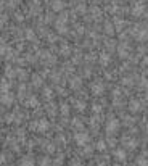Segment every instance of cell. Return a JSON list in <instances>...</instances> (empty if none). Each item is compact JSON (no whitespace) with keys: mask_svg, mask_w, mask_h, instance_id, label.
Wrapping results in <instances>:
<instances>
[{"mask_svg":"<svg viewBox=\"0 0 148 166\" xmlns=\"http://www.w3.org/2000/svg\"><path fill=\"white\" fill-rule=\"evenodd\" d=\"M105 131H106L108 135H113V134H116L119 131V121L116 118H111L108 122H106V126H105Z\"/></svg>","mask_w":148,"mask_h":166,"instance_id":"obj_1","label":"cell"},{"mask_svg":"<svg viewBox=\"0 0 148 166\" xmlns=\"http://www.w3.org/2000/svg\"><path fill=\"white\" fill-rule=\"evenodd\" d=\"M114 156H116L118 161H124L126 160V150H122V148L114 150Z\"/></svg>","mask_w":148,"mask_h":166,"instance_id":"obj_8","label":"cell"},{"mask_svg":"<svg viewBox=\"0 0 148 166\" xmlns=\"http://www.w3.org/2000/svg\"><path fill=\"white\" fill-rule=\"evenodd\" d=\"M5 50H6V47H0V56L5 55Z\"/></svg>","mask_w":148,"mask_h":166,"instance_id":"obj_24","label":"cell"},{"mask_svg":"<svg viewBox=\"0 0 148 166\" xmlns=\"http://www.w3.org/2000/svg\"><path fill=\"white\" fill-rule=\"evenodd\" d=\"M69 166H84L79 160H74V161H71V163H69Z\"/></svg>","mask_w":148,"mask_h":166,"instance_id":"obj_19","label":"cell"},{"mask_svg":"<svg viewBox=\"0 0 148 166\" xmlns=\"http://www.w3.org/2000/svg\"><path fill=\"white\" fill-rule=\"evenodd\" d=\"M105 147H106V145H105V142H103V140H98V142H97V145H95V148H97V150H105Z\"/></svg>","mask_w":148,"mask_h":166,"instance_id":"obj_14","label":"cell"},{"mask_svg":"<svg viewBox=\"0 0 148 166\" xmlns=\"http://www.w3.org/2000/svg\"><path fill=\"white\" fill-rule=\"evenodd\" d=\"M71 87H81V81H79V79H77V77H74L73 79V81H71Z\"/></svg>","mask_w":148,"mask_h":166,"instance_id":"obj_13","label":"cell"},{"mask_svg":"<svg viewBox=\"0 0 148 166\" xmlns=\"http://www.w3.org/2000/svg\"><path fill=\"white\" fill-rule=\"evenodd\" d=\"M0 103L2 105H11L13 103V95L10 92H3L2 95H0Z\"/></svg>","mask_w":148,"mask_h":166,"instance_id":"obj_4","label":"cell"},{"mask_svg":"<svg viewBox=\"0 0 148 166\" xmlns=\"http://www.w3.org/2000/svg\"><path fill=\"white\" fill-rule=\"evenodd\" d=\"M135 163H137V166H146V158H145V155H142V156H138Z\"/></svg>","mask_w":148,"mask_h":166,"instance_id":"obj_11","label":"cell"},{"mask_svg":"<svg viewBox=\"0 0 148 166\" xmlns=\"http://www.w3.org/2000/svg\"><path fill=\"white\" fill-rule=\"evenodd\" d=\"M89 139H90V137H89L87 132H77V134H74V142H76V145H79V147L87 145Z\"/></svg>","mask_w":148,"mask_h":166,"instance_id":"obj_2","label":"cell"},{"mask_svg":"<svg viewBox=\"0 0 148 166\" xmlns=\"http://www.w3.org/2000/svg\"><path fill=\"white\" fill-rule=\"evenodd\" d=\"M124 145L127 148H135L137 147V142L134 139H129V137H124Z\"/></svg>","mask_w":148,"mask_h":166,"instance_id":"obj_9","label":"cell"},{"mask_svg":"<svg viewBox=\"0 0 148 166\" xmlns=\"http://www.w3.org/2000/svg\"><path fill=\"white\" fill-rule=\"evenodd\" d=\"M18 166H36V161H34L31 156H26V158H23V160L18 163Z\"/></svg>","mask_w":148,"mask_h":166,"instance_id":"obj_6","label":"cell"},{"mask_svg":"<svg viewBox=\"0 0 148 166\" xmlns=\"http://www.w3.org/2000/svg\"><path fill=\"white\" fill-rule=\"evenodd\" d=\"M63 6H65V3H63L61 0H55V2L52 3V8H53L55 11H60V10H63Z\"/></svg>","mask_w":148,"mask_h":166,"instance_id":"obj_10","label":"cell"},{"mask_svg":"<svg viewBox=\"0 0 148 166\" xmlns=\"http://www.w3.org/2000/svg\"><path fill=\"white\" fill-rule=\"evenodd\" d=\"M102 61H103V64H108V63H110V56H108L106 53H103V55H102Z\"/></svg>","mask_w":148,"mask_h":166,"instance_id":"obj_17","label":"cell"},{"mask_svg":"<svg viewBox=\"0 0 148 166\" xmlns=\"http://www.w3.org/2000/svg\"><path fill=\"white\" fill-rule=\"evenodd\" d=\"M55 163H56V164H60V163H63V156H61V158H58V160H56Z\"/></svg>","mask_w":148,"mask_h":166,"instance_id":"obj_25","label":"cell"},{"mask_svg":"<svg viewBox=\"0 0 148 166\" xmlns=\"http://www.w3.org/2000/svg\"><path fill=\"white\" fill-rule=\"evenodd\" d=\"M5 161H6V156H5L3 153H0V166L5 164Z\"/></svg>","mask_w":148,"mask_h":166,"instance_id":"obj_20","label":"cell"},{"mask_svg":"<svg viewBox=\"0 0 148 166\" xmlns=\"http://www.w3.org/2000/svg\"><path fill=\"white\" fill-rule=\"evenodd\" d=\"M32 129H36L37 132H45L47 129H48V121L44 119V118L39 119V121H36V122L32 124Z\"/></svg>","mask_w":148,"mask_h":166,"instance_id":"obj_3","label":"cell"},{"mask_svg":"<svg viewBox=\"0 0 148 166\" xmlns=\"http://www.w3.org/2000/svg\"><path fill=\"white\" fill-rule=\"evenodd\" d=\"M138 13H143V6H135V8H134V15L135 16H138Z\"/></svg>","mask_w":148,"mask_h":166,"instance_id":"obj_16","label":"cell"},{"mask_svg":"<svg viewBox=\"0 0 148 166\" xmlns=\"http://www.w3.org/2000/svg\"><path fill=\"white\" fill-rule=\"evenodd\" d=\"M74 105H76V108H77V110H81V111L84 110V108H86L82 102H74Z\"/></svg>","mask_w":148,"mask_h":166,"instance_id":"obj_18","label":"cell"},{"mask_svg":"<svg viewBox=\"0 0 148 166\" xmlns=\"http://www.w3.org/2000/svg\"><path fill=\"white\" fill-rule=\"evenodd\" d=\"M40 166H50V158H48V156L42 158V161H40Z\"/></svg>","mask_w":148,"mask_h":166,"instance_id":"obj_15","label":"cell"},{"mask_svg":"<svg viewBox=\"0 0 148 166\" xmlns=\"http://www.w3.org/2000/svg\"><path fill=\"white\" fill-rule=\"evenodd\" d=\"M61 111H63V114H68V111H69V108H68V105H63V108H61Z\"/></svg>","mask_w":148,"mask_h":166,"instance_id":"obj_22","label":"cell"},{"mask_svg":"<svg viewBox=\"0 0 148 166\" xmlns=\"http://www.w3.org/2000/svg\"><path fill=\"white\" fill-rule=\"evenodd\" d=\"M37 105H39V102H37V98H36V97H31V98H29V102H27V106H31V108L37 106Z\"/></svg>","mask_w":148,"mask_h":166,"instance_id":"obj_12","label":"cell"},{"mask_svg":"<svg viewBox=\"0 0 148 166\" xmlns=\"http://www.w3.org/2000/svg\"><path fill=\"white\" fill-rule=\"evenodd\" d=\"M32 82H34V85H40V84H42L40 77H34V81H32Z\"/></svg>","mask_w":148,"mask_h":166,"instance_id":"obj_21","label":"cell"},{"mask_svg":"<svg viewBox=\"0 0 148 166\" xmlns=\"http://www.w3.org/2000/svg\"><path fill=\"white\" fill-rule=\"evenodd\" d=\"M5 21H6V16H0V29H2V26H3Z\"/></svg>","mask_w":148,"mask_h":166,"instance_id":"obj_23","label":"cell"},{"mask_svg":"<svg viewBox=\"0 0 148 166\" xmlns=\"http://www.w3.org/2000/svg\"><path fill=\"white\" fill-rule=\"evenodd\" d=\"M140 108H142V105H140V102L138 100H132L130 102V105H129V110L132 111V113H137Z\"/></svg>","mask_w":148,"mask_h":166,"instance_id":"obj_7","label":"cell"},{"mask_svg":"<svg viewBox=\"0 0 148 166\" xmlns=\"http://www.w3.org/2000/svg\"><path fill=\"white\" fill-rule=\"evenodd\" d=\"M103 90H105V85H103V84H100V82L92 84V92L95 93V95H102Z\"/></svg>","mask_w":148,"mask_h":166,"instance_id":"obj_5","label":"cell"}]
</instances>
